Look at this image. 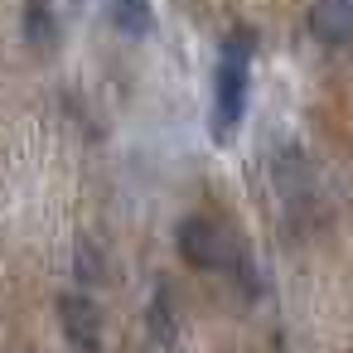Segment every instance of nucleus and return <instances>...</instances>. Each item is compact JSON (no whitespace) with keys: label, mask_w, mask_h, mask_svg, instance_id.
Returning <instances> with one entry per match:
<instances>
[{"label":"nucleus","mask_w":353,"mask_h":353,"mask_svg":"<svg viewBox=\"0 0 353 353\" xmlns=\"http://www.w3.org/2000/svg\"><path fill=\"white\" fill-rule=\"evenodd\" d=\"M256 49V30L237 25L223 44V63H218V97H213V136L228 141V131L242 121L247 107V59Z\"/></svg>","instance_id":"obj_1"},{"label":"nucleus","mask_w":353,"mask_h":353,"mask_svg":"<svg viewBox=\"0 0 353 353\" xmlns=\"http://www.w3.org/2000/svg\"><path fill=\"white\" fill-rule=\"evenodd\" d=\"M179 256L189 261V266H203V271H213V266H228V232L218 228V223H208V218H189L184 228H179Z\"/></svg>","instance_id":"obj_2"},{"label":"nucleus","mask_w":353,"mask_h":353,"mask_svg":"<svg viewBox=\"0 0 353 353\" xmlns=\"http://www.w3.org/2000/svg\"><path fill=\"white\" fill-rule=\"evenodd\" d=\"M59 319H63V334H68V343L78 348V353H97V339H102V314H97V305L88 300V295H63L59 300Z\"/></svg>","instance_id":"obj_3"},{"label":"nucleus","mask_w":353,"mask_h":353,"mask_svg":"<svg viewBox=\"0 0 353 353\" xmlns=\"http://www.w3.org/2000/svg\"><path fill=\"white\" fill-rule=\"evenodd\" d=\"M310 30H314V39H324V44L353 39V6H348V0H324V6L310 10Z\"/></svg>","instance_id":"obj_4"},{"label":"nucleus","mask_w":353,"mask_h":353,"mask_svg":"<svg viewBox=\"0 0 353 353\" xmlns=\"http://www.w3.org/2000/svg\"><path fill=\"white\" fill-rule=\"evenodd\" d=\"M25 39H30L34 49H54V44H59V25H54V15H49L44 6H30V10H25Z\"/></svg>","instance_id":"obj_5"},{"label":"nucleus","mask_w":353,"mask_h":353,"mask_svg":"<svg viewBox=\"0 0 353 353\" xmlns=\"http://www.w3.org/2000/svg\"><path fill=\"white\" fill-rule=\"evenodd\" d=\"M150 339L160 343V348H170L179 334H174V310H170V295L160 290L155 300H150Z\"/></svg>","instance_id":"obj_6"},{"label":"nucleus","mask_w":353,"mask_h":353,"mask_svg":"<svg viewBox=\"0 0 353 353\" xmlns=\"http://www.w3.org/2000/svg\"><path fill=\"white\" fill-rule=\"evenodd\" d=\"M112 25L126 30V34H145L150 30V10L136 6V0H121V6H112Z\"/></svg>","instance_id":"obj_7"},{"label":"nucleus","mask_w":353,"mask_h":353,"mask_svg":"<svg viewBox=\"0 0 353 353\" xmlns=\"http://www.w3.org/2000/svg\"><path fill=\"white\" fill-rule=\"evenodd\" d=\"M73 261H78V276H83L88 285H97V281H107V261H102V252H97L92 242H78V252H73Z\"/></svg>","instance_id":"obj_8"}]
</instances>
